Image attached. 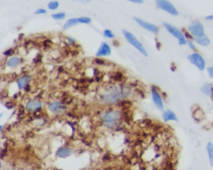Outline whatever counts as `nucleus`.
<instances>
[{
	"instance_id": "nucleus-1",
	"label": "nucleus",
	"mask_w": 213,
	"mask_h": 170,
	"mask_svg": "<svg viewBox=\"0 0 213 170\" xmlns=\"http://www.w3.org/2000/svg\"><path fill=\"white\" fill-rule=\"evenodd\" d=\"M130 93V90L127 88L118 87L108 92V93L104 95L102 98V101L104 102H113L118 100L125 98Z\"/></svg>"
},
{
	"instance_id": "nucleus-12",
	"label": "nucleus",
	"mask_w": 213,
	"mask_h": 170,
	"mask_svg": "<svg viewBox=\"0 0 213 170\" xmlns=\"http://www.w3.org/2000/svg\"><path fill=\"white\" fill-rule=\"evenodd\" d=\"M72 153V150L67 147H61L57 151V155L61 158L68 157Z\"/></svg>"
},
{
	"instance_id": "nucleus-5",
	"label": "nucleus",
	"mask_w": 213,
	"mask_h": 170,
	"mask_svg": "<svg viewBox=\"0 0 213 170\" xmlns=\"http://www.w3.org/2000/svg\"><path fill=\"white\" fill-rule=\"evenodd\" d=\"M188 58L191 63L196 65L200 70H204L206 66L205 60L200 54H197V53H194V54L188 56Z\"/></svg>"
},
{
	"instance_id": "nucleus-9",
	"label": "nucleus",
	"mask_w": 213,
	"mask_h": 170,
	"mask_svg": "<svg viewBox=\"0 0 213 170\" xmlns=\"http://www.w3.org/2000/svg\"><path fill=\"white\" fill-rule=\"evenodd\" d=\"M151 93H152L153 100L155 104L157 106V107L159 109V110L163 111V104L161 98L154 86H152L151 88Z\"/></svg>"
},
{
	"instance_id": "nucleus-31",
	"label": "nucleus",
	"mask_w": 213,
	"mask_h": 170,
	"mask_svg": "<svg viewBox=\"0 0 213 170\" xmlns=\"http://www.w3.org/2000/svg\"><path fill=\"white\" fill-rule=\"evenodd\" d=\"M188 42V45H189V47L191 49H193V50H194V49H196V47H195V45H194V44L193 43V42H191V41H189V42Z\"/></svg>"
},
{
	"instance_id": "nucleus-34",
	"label": "nucleus",
	"mask_w": 213,
	"mask_h": 170,
	"mask_svg": "<svg viewBox=\"0 0 213 170\" xmlns=\"http://www.w3.org/2000/svg\"><path fill=\"white\" fill-rule=\"evenodd\" d=\"M2 128H3V126H0V132H1Z\"/></svg>"
},
{
	"instance_id": "nucleus-23",
	"label": "nucleus",
	"mask_w": 213,
	"mask_h": 170,
	"mask_svg": "<svg viewBox=\"0 0 213 170\" xmlns=\"http://www.w3.org/2000/svg\"><path fill=\"white\" fill-rule=\"evenodd\" d=\"M78 23L82 24H90L91 22V19L88 17H80L77 18Z\"/></svg>"
},
{
	"instance_id": "nucleus-3",
	"label": "nucleus",
	"mask_w": 213,
	"mask_h": 170,
	"mask_svg": "<svg viewBox=\"0 0 213 170\" xmlns=\"http://www.w3.org/2000/svg\"><path fill=\"white\" fill-rule=\"evenodd\" d=\"M100 118L103 122L107 124H111L116 122L122 118V114L119 111H111L104 112L100 116Z\"/></svg>"
},
{
	"instance_id": "nucleus-8",
	"label": "nucleus",
	"mask_w": 213,
	"mask_h": 170,
	"mask_svg": "<svg viewBox=\"0 0 213 170\" xmlns=\"http://www.w3.org/2000/svg\"><path fill=\"white\" fill-rule=\"evenodd\" d=\"M163 25H164L166 29H167V31L170 34H172L175 37L177 38L179 41L184 39V35L182 33V31L179 30L176 27H174L172 25H171V24L166 23H163Z\"/></svg>"
},
{
	"instance_id": "nucleus-6",
	"label": "nucleus",
	"mask_w": 213,
	"mask_h": 170,
	"mask_svg": "<svg viewBox=\"0 0 213 170\" xmlns=\"http://www.w3.org/2000/svg\"><path fill=\"white\" fill-rule=\"evenodd\" d=\"M156 4L159 8L165 11L169 14L173 15H178V13L175 6L169 1H165V0H158V1H156Z\"/></svg>"
},
{
	"instance_id": "nucleus-18",
	"label": "nucleus",
	"mask_w": 213,
	"mask_h": 170,
	"mask_svg": "<svg viewBox=\"0 0 213 170\" xmlns=\"http://www.w3.org/2000/svg\"><path fill=\"white\" fill-rule=\"evenodd\" d=\"M206 150L208 154V158L210 164L213 166V144L211 141L208 143L206 146Z\"/></svg>"
},
{
	"instance_id": "nucleus-21",
	"label": "nucleus",
	"mask_w": 213,
	"mask_h": 170,
	"mask_svg": "<svg viewBox=\"0 0 213 170\" xmlns=\"http://www.w3.org/2000/svg\"><path fill=\"white\" fill-rule=\"evenodd\" d=\"M19 62H20L19 58L17 57V56H15V57H12L9 60H8V62H7V65L10 67H15L18 65Z\"/></svg>"
},
{
	"instance_id": "nucleus-32",
	"label": "nucleus",
	"mask_w": 213,
	"mask_h": 170,
	"mask_svg": "<svg viewBox=\"0 0 213 170\" xmlns=\"http://www.w3.org/2000/svg\"><path fill=\"white\" fill-rule=\"evenodd\" d=\"M130 2H133L135 3H143V1H138V0H130Z\"/></svg>"
},
{
	"instance_id": "nucleus-4",
	"label": "nucleus",
	"mask_w": 213,
	"mask_h": 170,
	"mask_svg": "<svg viewBox=\"0 0 213 170\" xmlns=\"http://www.w3.org/2000/svg\"><path fill=\"white\" fill-rule=\"evenodd\" d=\"M188 30L193 38L198 37L204 35V27L200 22H193L188 26Z\"/></svg>"
},
{
	"instance_id": "nucleus-2",
	"label": "nucleus",
	"mask_w": 213,
	"mask_h": 170,
	"mask_svg": "<svg viewBox=\"0 0 213 170\" xmlns=\"http://www.w3.org/2000/svg\"><path fill=\"white\" fill-rule=\"evenodd\" d=\"M123 34L125 35V37L126 38V39L127 41L129 42V43L134 46L135 48H136L137 50H139L142 54L143 55L147 56L148 54L145 50V48L143 47V46L142 45V44L140 43V42L138 41L137 39L135 37L134 35H133L132 33H130V32L127 31L126 30H123Z\"/></svg>"
},
{
	"instance_id": "nucleus-17",
	"label": "nucleus",
	"mask_w": 213,
	"mask_h": 170,
	"mask_svg": "<svg viewBox=\"0 0 213 170\" xmlns=\"http://www.w3.org/2000/svg\"><path fill=\"white\" fill-rule=\"evenodd\" d=\"M201 91L207 96L211 95L213 93V86L211 83H206L201 86Z\"/></svg>"
},
{
	"instance_id": "nucleus-25",
	"label": "nucleus",
	"mask_w": 213,
	"mask_h": 170,
	"mask_svg": "<svg viewBox=\"0 0 213 170\" xmlns=\"http://www.w3.org/2000/svg\"><path fill=\"white\" fill-rule=\"evenodd\" d=\"M104 35L105 37L108 38H113L114 37V34L112 33V32L110 30H105L104 31Z\"/></svg>"
},
{
	"instance_id": "nucleus-35",
	"label": "nucleus",
	"mask_w": 213,
	"mask_h": 170,
	"mask_svg": "<svg viewBox=\"0 0 213 170\" xmlns=\"http://www.w3.org/2000/svg\"><path fill=\"white\" fill-rule=\"evenodd\" d=\"M3 112L2 113H0V118H1V117L3 116Z\"/></svg>"
},
{
	"instance_id": "nucleus-20",
	"label": "nucleus",
	"mask_w": 213,
	"mask_h": 170,
	"mask_svg": "<svg viewBox=\"0 0 213 170\" xmlns=\"http://www.w3.org/2000/svg\"><path fill=\"white\" fill-rule=\"evenodd\" d=\"M29 80V77L26 76H23L19 78L18 80H17V84H18L19 89L22 90L24 88H25V86L27 85V81Z\"/></svg>"
},
{
	"instance_id": "nucleus-10",
	"label": "nucleus",
	"mask_w": 213,
	"mask_h": 170,
	"mask_svg": "<svg viewBox=\"0 0 213 170\" xmlns=\"http://www.w3.org/2000/svg\"><path fill=\"white\" fill-rule=\"evenodd\" d=\"M111 54V49L109 45L107 44L105 42H102L100 47H99L98 50L96 54L97 56H109Z\"/></svg>"
},
{
	"instance_id": "nucleus-27",
	"label": "nucleus",
	"mask_w": 213,
	"mask_h": 170,
	"mask_svg": "<svg viewBox=\"0 0 213 170\" xmlns=\"http://www.w3.org/2000/svg\"><path fill=\"white\" fill-rule=\"evenodd\" d=\"M15 53V51H14L12 48H10L9 50H6V52H4V55L6 56H11L12 55L14 54Z\"/></svg>"
},
{
	"instance_id": "nucleus-36",
	"label": "nucleus",
	"mask_w": 213,
	"mask_h": 170,
	"mask_svg": "<svg viewBox=\"0 0 213 170\" xmlns=\"http://www.w3.org/2000/svg\"><path fill=\"white\" fill-rule=\"evenodd\" d=\"M1 161H0V169H1Z\"/></svg>"
},
{
	"instance_id": "nucleus-7",
	"label": "nucleus",
	"mask_w": 213,
	"mask_h": 170,
	"mask_svg": "<svg viewBox=\"0 0 213 170\" xmlns=\"http://www.w3.org/2000/svg\"><path fill=\"white\" fill-rule=\"evenodd\" d=\"M134 19L137 21V23L138 24H140L142 27H143L145 29L151 32V33H157L159 31L158 27L156 25H154V24L146 22V21L142 20L140 18H138V17H134Z\"/></svg>"
},
{
	"instance_id": "nucleus-19",
	"label": "nucleus",
	"mask_w": 213,
	"mask_h": 170,
	"mask_svg": "<svg viewBox=\"0 0 213 170\" xmlns=\"http://www.w3.org/2000/svg\"><path fill=\"white\" fill-rule=\"evenodd\" d=\"M77 23H78L77 18L70 19L69 20H67V22L65 23L64 25V26H63V29L64 30L69 29V28L72 27V26H74L77 25Z\"/></svg>"
},
{
	"instance_id": "nucleus-30",
	"label": "nucleus",
	"mask_w": 213,
	"mask_h": 170,
	"mask_svg": "<svg viewBox=\"0 0 213 170\" xmlns=\"http://www.w3.org/2000/svg\"><path fill=\"white\" fill-rule=\"evenodd\" d=\"M184 35H185V37L186 38L191 39H194V38H193L192 35H191L190 34H189V33H188V32H186V31H184Z\"/></svg>"
},
{
	"instance_id": "nucleus-15",
	"label": "nucleus",
	"mask_w": 213,
	"mask_h": 170,
	"mask_svg": "<svg viewBox=\"0 0 213 170\" xmlns=\"http://www.w3.org/2000/svg\"><path fill=\"white\" fill-rule=\"evenodd\" d=\"M193 119L197 122H200L204 118V112L201 109L198 108L196 109L193 111Z\"/></svg>"
},
{
	"instance_id": "nucleus-29",
	"label": "nucleus",
	"mask_w": 213,
	"mask_h": 170,
	"mask_svg": "<svg viewBox=\"0 0 213 170\" xmlns=\"http://www.w3.org/2000/svg\"><path fill=\"white\" fill-rule=\"evenodd\" d=\"M5 106L6 108H8V109H11L14 108V104L12 103L11 102H6V103L5 104Z\"/></svg>"
},
{
	"instance_id": "nucleus-26",
	"label": "nucleus",
	"mask_w": 213,
	"mask_h": 170,
	"mask_svg": "<svg viewBox=\"0 0 213 170\" xmlns=\"http://www.w3.org/2000/svg\"><path fill=\"white\" fill-rule=\"evenodd\" d=\"M46 13H47V11H46V9L40 8L36 11L34 14V15H40V14H46Z\"/></svg>"
},
{
	"instance_id": "nucleus-11",
	"label": "nucleus",
	"mask_w": 213,
	"mask_h": 170,
	"mask_svg": "<svg viewBox=\"0 0 213 170\" xmlns=\"http://www.w3.org/2000/svg\"><path fill=\"white\" fill-rule=\"evenodd\" d=\"M42 106L41 102L40 101H30L26 105V109L27 111H35L41 108Z\"/></svg>"
},
{
	"instance_id": "nucleus-16",
	"label": "nucleus",
	"mask_w": 213,
	"mask_h": 170,
	"mask_svg": "<svg viewBox=\"0 0 213 170\" xmlns=\"http://www.w3.org/2000/svg\"><path fill=\"white\" fill-rule=\"evenodd\" d=\"M194 40L196 41V42L198 44H200L202 46H208L210 44V41L206 35H203L202 36L195 37L194 38Z\"/></svg>"
},
{
	"instance_id": "nucleus-24",
	"label": "nucleus",
	"mask_w": 213,
	"mask_h": 170,
	"mask_svg": "<svg viewBox=\"0 0 213 170\" xmlns=\"http://www.w3.org/2000/svg\"><path fill=\"white\" fill-rule=\"evenodd\" d=\"M48 8L51 10H55L59 7V3L58 1H51L48 5Z\"/></svg>"
},
{
	"instance_id": "nucleus-14",
	"label": "nucleus",
	"mask_w": 213,
	"mask_h": 170,
	"mask_svg": "<svg viewBox=\"0 0 213 170\" xmlns=\"http://www.w3.org/2000/svg\"><path fill=\"white\" fill-rule=\"evenodd\" d=\"M63 109H64V107L61 102H57V101L52 102V103H51L50 105L49 106V110L54 113L59 112L61 111H62Z\"/></svg>"
},
{
	"instance_id": "nucleus-22",
	"label": "nucleus",
	"mask_w": 213,
	"mask_h": 170,
	"mask_svg": "<svg viewBox=\"0 0 213 170\" xmlns=\"http://www.w3.org/2000/svg\"><path fill=\"white\" fill-rule=\"evenodd\" d=\"M52 17L53 19H56V20H61V19H64L66 17V14L64 13H56L54 14V15H52Z\"/></svg>"
},
{
	"instance_id": "nucleus-33",
	"label": "nucleus",
	"mask_w": 213,
	"mask_h": 170,
	"mask_svg": "<svg viewBox=\"0 0 213 170\" xmlns=\"http://www.w3.org/2000/svg\"><path fill=\"white\" fill-rule=\"evenodd\" d=\"M205 19H206V20H213V15L207 16L206 17Z\"/></svg>"
},
{
	"instance_id": "nucleus-13",
	"label": "nucleus",
	"mask_w": 213,
	"mask_h": 170,
	"mask_svg": "<svg viewBox=\"0 0 213 170\" xmlns=\"http://www.w3.org/2000/svg\"><path fill=\"white\" fill-rule=\"evenodd\" d=\"M163 118L165 122H168L169 120H174V121L178 120L175 113L170 110H167L163 113Z\"/></svg>"
},
{
	"instance_id": "nucleus-28",
	"label": "nucleus",
	"mask_w": 213,
	"mask_h": 170,
	"mask_svg": "<svg viewBox=\"0 0 213 170\" xmlns=\"http://www.w3.org/2000/svg\"><path fill=\"white\" fill-rule=\"evenodd\" d=\"M207 70L209 73V75L211 78H213V67H208Z\"/></svg>"
}]
</instances>
